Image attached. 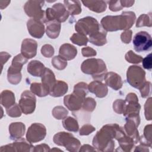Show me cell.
I'll return each instance as SVG.
<instances>
[{
	"label": "cell",
	"instance_id": "obj_1",
	"mask_svg": "<svg viewBox=\"0 0 152 152\" xmlns=\"http://www.w3.org/2000/svg\"><path fill=\"white\" fill-rule=\"evenodd\" d=\"M119 125L117 124H106L96 133L93 140L94 148L100 151H113L115 138Z\"/></svg>",
	"mask_w": 152,
	"mask_h": 152
},
{
	"label": "cell",
	"instance_id": "obj_2",
	"mask_svg": "<svg viewBox=\"0 0 152 152\" xmlns=\"http://www.w3.org/2000/svg\"><path fill=\"white\" fill-rule=\"evenodd\" d=\"M136 19L135 14L132 11H124L119 15H107L101 20V24L107 31H115L129 30Z\"/></svg>",
	"mask_w": 152,
	"mask_h": 152
},
{
	"label": "cell",
	"instance_id": "obj_3",
	"mask_svg": "<svg viewBox=\"0 0 152 152\" xmlns=\"http://www.w3.org/2000/svg\"><path fill=\"white\" fill-rule=\"evenodd\" d=\"M88 85L84 82H80L74 86L72 94L64 97L65 106L72 112L78 111L81 109L83 103L88 93Z\"/></svg>",
	"mask_w": 152,
	"mask_h": 152
},
{
	"label": "cell",
	"instance_id": "obj_4",
	"mask_svg": "<svg viewBox=\"0 0 152 152\" xmlns=\"http://www.w3.org/2000/svg\"><path fill=\"white\" fill-rule=\"evenodd\" d=\"M81 69L84 74L92 75L93 78L101 81L107 72V68L104 62L101 59L90 58L83 61Z\"/></svg>",
	"mask_w": 152,
	"mask_h": 152
},
{
	"label": "cell",
	"instance_id": "obj_5",
	"mask_svg": "<svg viewBox=\"0 0 152 152\" xmlns=\"http://www.w3.org/2000/svg\"><path fill=\"white\" fill-rule=\"evenodd\" d=\"M28 59L21 53L16 55L12 59L11 66L7 72V78L10 83L17 85L21 80V71L23 65L27 63Z\"/></svg>",
	"mask_w": 152,
	"mask_h": 152
},
{
	"label": "cell",
	"instance_id": "obj_6",
	"mask_svg": "<svg viewBox=\"0 0 152 152\" xmlns=\"http://www.w3.org/2000/svg\"><path fill=\"white\" fill-rule=\"evenodd\" d=\"M53 141L55 144L64 147L66 150L71 152L79 151L81 147L80 141L71 133L59 132L53 136Z\"/></svg>",
	"mask_w": 152,
	"mask_h": 152
},
{
	"label": "cell",
	"instance_id": "obj_7",
	"mask_svg": "<svg viewBox=\"0 0 152 152\" xmlns=\"http://www.w3.org/2000/svg\"><path fill=\"white\" fill-rule=\"evenodd\" d=\"M69 15V14L64 5L61 3H56L52 8H48L46 10L43 23H48L54 20L62 23L66 20Z\"/></svg>",
	"mask_w": 152,
	"mask_h": 152
},
{
	"label": "cell",
	"instance_id": "obj_8",
	"mask_svg": "<svg viewBox=\"0 0 152 152\" xmlns=\"http://www.w3.org/2000/svg\"><path fill=\"white\" fill-rule=\"evenodd\" d=\"M75 29L77 33L89 37L100 31V26L96 18L88 16L80 19L75 25Z\"/></svg>",
	"mask_w": 152,
	"mask_h": 152
},
{
	"label": "cell",
	"instance_id": "obj_9",
	"mask_svg": "<svg viewBox=\"0 0 152 152\" xmlns=\"http://www.w3.org/2000/svg\"><path fill=\"white\" fill-rule=\"evenodd\" d=\"M126 79L132 87L140 89L146 81L145 72L140 66L131 65L127 70Z\"/></svg>",
	"mask_w": 152,
	"mask_h": 152
},
{
	"label": "cell",
	"instance_id": "obj_10",
	"mask_svg": "<svg viewBox=\"0 0 152 152\" xmlns=\"http://www.w3.org/2000/svg\"><path fill=\"white\" fill-rule=\"evenodd\" d=\"M125 105L123 115L126 118H135L139 116L141 106L138 103V99L136 94L129 93L125 99Z\"/></svg>",
	"mask_w": 152,
	"mask_h": 152
},
{
	"label": "cell",
	"instance_id": "obj_11",
	"mask_svg": "<svg viewBox=\"0 0 152 152\" xmlns=\"http://www.w3.org/2000/svg\"><path fill=\"white\" fill-rule=\"evenodd\" d=\"M44 3V1H28L24 6V11L28 17L43 22L45 11L42 9V7Z\"/></svg>",
	"mask_w": 152,
	"mask_h": 152
},
{
	"label": "cell",
	"instance_id": "obj_12",
	"mask_svg": "<svg viewBox=\"0 0 152 152\" xmlns=\"http://www.w3.org/2000/svg\"><path fill=\"white\" fill-rule=\"evenodd\" d=\"M134 50L137 52L149 51L151 49L152 40L150 34L144 31L137 33L133 38Z\"/></svg>",
	"mask_w": 152,
	"mask_h": 152
},
{
	"label": "cell",
	"instance_id": "obj_13",
	"mask_svg": "<svg viewBox=\"0 0 152 152\" xmlns=\"http://www.w3.org/2000/svg\"><path fill=\"white\" fill-rule=\"evenodd\" d=\"M36 98L31 91H24L19 100V106L21 112L25 115L32 113L36 109Z\"/></svg>",
	"mask_w": 152,
	"mask_h": 152
},
{
	"label": "cell",
	"instance_id": "obj_14",
	"mask_svg": "<svg viewBox=\"0 0 152 152\" xmlns=\"http://www.w3.org/2000/svg\"><path fill=\"white\" fill-rule=\"evenodd\" d=\"M46 135V127L42 124H32L26 133V140L31 143H35L43 140Z\"/></svg>",
	"mask_w": 152,
	"mask_h": 152
},
{
	"label": "cell",
	"instance_id": "obj_15",
	"mask_svg": "<svg viewBox=\"0 0 152 152\" xmlns=\"http://www.w3.org/2000/svg\"><path fill=\"white\" fill-rule=\"evenodd\" d=\"M33 146L31 142L26 141L23 138L18 139L17 141L4 146L0 148V152H11V151H24L27 152L32 151Z\"/></svg>",
	"mask_w": 152,
	"mask_h": 152
},
{
	"label": "cell",
	"instance_id": "obj_16",
	"mask_svg": "<svg viewBox=\"0 0 152 152\" xmlns=\"http://www.w3.org/2000/svg\"><path fill=\"white\" fill-rule=\"evenodd\" d=\"M115 139L118 141L119 147L123 151H130L134 147L135 143L134 139L128 135L124 131L122 127L119 126L118 128Z\"/></svg>",
	"mask_w": 152,
	"mask_h": 152
},
{
	"label": "cell",
	"instance_id": "obj_17",
	"mask_svg": "<svg viewBox=\"0 0 152 152\" xmlns=\"http://www.w3.org/2000/svg\"><path fill=\"white\" fill-rule=\"evenodd\" d=\"M27 27L30 34L35 38H42L45 31V26L42 21L36 19L28 20L27 22Z\"/></svg>",
	"mask_w": 152,
	"mask_h": 152
},
{
	"label": "cell",
	"instance_id": "obj_18",
	"mask_svg": "<svg viewBox=\"0 0 152 152\" xmlns=\"http://www.w3.org/2000/svg\"><path fill=\"white\" fill-rule=\"evenodd\" d=\"M37 42L31 39H25L23 40L21 48V53L27 59L34 57L37 53Z\"/></svg>",
	"mask_w": 152,
	"mask_h": 152
},
{
	"label": "cell",
	"instance_id": "obj_19",
	"mask_svg": "<svg viewBox=\"0 0 152 152\" xmlns=\"http://www.w3.org/2000/svg\"><path fill=\"white\" fill-rule=\"evenodd\" d=\"M104 80L106 85L114 90H118L122 87L123 82L121 76L114 72H106L104 77Z\"/></svg>",
	"mask_w": 152,
	"mask_h": 152
},
{
	"label": "cell",
	"instance_id": "obj_20",
	"mask_svg": "<svg viewBox=\"0 0 152 152\" xmlns=\"http://www.w3.org/2000/svg\"><path fill=\"white\" fill-rule=\"evenodd\" d=\"M88 88L91 93L94 94L99 98L104 97L108 93V88L106 84L97 80L90 83L88 85Z\"/></svg>",
	"mask_w": 152,
	"mask_h": 152
},
{
	"label": "cell",
	"instance_id": "obj_21",
	"mask_svg": "<svg viewBox=\"0 0 152 152\" xmlns=\"http://www.w3.org/2000/svg\"><path fill=\"white\" fill-rule=\"evenodd\" d=\"M77 55V49L76 48L69 44L64 43L60 46L59 50V56L66 61H70L75 58Z\"/></svg>",
	"mask_w": 152,
	"mask_h": 152
},
{
	"label": "cell",
	"instance_id": "obj_22",
	"mask_svg": "<svg viewBox=\"0 0 152 152\" xmlns=\"http://www.w3.org/2000/svg\"><path fill=\"white\" fill-rule=\"evenodd\" d=\"M26 131L25 125L20 122H12L9 126V132L11 140H18L24 135Z\"/></svg>",
	"mask_w": 152,
	"mask_h": 152
},
{
	"label": "cell",
	"instance_id": "obj_23",
	"mask_svg": "<svg viewBox=\"0 0 152 152\" xmlns=\"http://www.w3.org/2000/svg\"><path fill=\"white\" fill-rule=\"evenodd\" d=\"M41 78L42 84L49 93L55 82L56 81L54 73L49 68H45Z\"/></svg>",
	"mask_w": 152,
	"mask_h": 152
},
{
	"label": "cell",
	"instance_id": "obj_24",
	"mask_svg": "<svg viewBox=\"0 0 152 152\" xmlns=\"http://www.w3.org/2000/svg\"><path fill=\"white\" fill-rule=\"evenodd\" d=\"M82 3L90 10L97 13L105 11L107 8L106 3L104 1H82Z\"/></svg>",
	"mask_w": 152,
	"mask_h": 152
},
{
	"label": "cell",
	"instance_id": "obj_25",
	"mask_svg": "<svg viewBox=\"0 0 152 152\" xmlns=\"http://www.w3.org/2000/svg\"><path fill=\"white\" fill-rule=\"evenodd\" d=\"M45 69V65L39 61H30L27 65V71L34 77H41Z\"/></svg>",
	"mask_w": 152,
	"mask_h": 152
},
{
	"label": "cell",
	"instance_id": "obj_26",
	"mask_svg": "<svg viewBox=\"0 0 152 152\" xmlns=\"http://www.w3.org/2000/svg\"><path fill=\"white\" fill-rule=\"evenodd\" d=\"M68 86L65 82L61 80H56L50 90L49 94L55 97H61L66 94L68 91Z\"/></svg>",
	"mask_w": 152,
	"mask_h": 152
},
{
	"label": "cell",
	"instance_id": "obj_27",
	"mask_svg": "<svg viewBox=\"0 0 152 152\" xmlns=\"http://www.w3.org/2000/svg\"><path fill=\"white\" fill-rule=\"evenodd\" d=\"M14 93L8 90H4L1 93V104L7 109H8L15 103Z\"/></svg>",
	"mask_w": 152,
	"mask_h": 152
},
{
	"label": "cell",
	"instance_id": "obj_28",
	"mask_svg": "<svg viewBox=\"0 0 152 152\" xmlns=\"http://www.w3.org/2000/svg\"><path fill=\"white\" fill-rule=\"evenodd\" d=\"M61 27V23L56 20L48 23L46 28L47 36L50 39L57 38L60 33Z\"/></svg>",
	"mask_w": 152,
	"mask_h": 152
},
{
	"label": "cell",
	"instance_id": "obj_29",
	"mask_svg": "<svg viewBox=\"0 0 152 152\" xmlns=\"http://www.w3.org/2000/svg\"><path fill=\"white\" fill-rule=\"evenodd\" d=\"M89 42L98 46H101L107 43L106 32L103 31H99L98 32L91 35L88 37Z\"/></svg>",
	"mask_w": 152,
	"mask_h": 152
},
{
	"label": "cell",
	"instance_id": "obj_30",
	"mask_svg": "<svg viewBox=\"0 0 152 152\" xmlns=\"http://www.w3.org/2000/svg\"><path fill=\"white\" fill-rule=\"evenodd\" d=\"M64 3L69 14L74 15L81 13V7L79 1H64Z\"/></svg>",
	"mask_w": 152,
	"mask_h": 152
},
{
	"label": "cell",
	"instance_id": "obj_31",
	"mask_svg": "<svg viewBox=\"0 0 152 152\" xmlns=\"http://www.w3.org/2000/svg\"><path fill=\"white\" fill-rule=\"evenodd\" d=\"M62 125L64 128L69 131L77 132L79 129V125L77 121L71 116L64 118L62 121Z\"/></svg>",
	"mask_w": 152,
	"mask_h": 152
},
{
	"label": "cell",
	"instance_id": "obj_32",
	"mask_svg": "<svg viewBox=\"0 0 152 152\" xmlns=\"http://www.w3.org/2000/svg\"><path fill=\"white\" fill-rule=\"evenodd\" d=\"M140 144L147 147H151V125L149 124L145 126L144 134L139 138Z\"/></svg>",
	"mask_w": 152,
	"mask_h": 152
},
{
	"label": "cell",
	"instance_id": "obj_33",
	"mask_svg": "<svg viewBox=\"0 0 152 152\" xmlns=\"http://www.w3.org/2000/svg\"><path fill=\"white\" fill-rule=\"evenodd\" d=\"M30 91L39 97L46 96L49 92L45 89L42 83H33L30 85Z\"/></svg>",
	"mask_w": 152,
	"mask_h": 152
},
{
	"label": "cell",
	"instance_id": "obj_34",
	"mask_svg": "<svg viewBox=\"0 0 152 152\" xmlns=\"http://www.w3.org/2000/svg\"><path fill=\"white\" fill-rule=\"evenodd\" d=\"M151 14L149 13L148 14H141L138 18L136 23L137 27H141L143 26L151 27Z\"/></svg>",
	"mask_w": 152,
	"mask_h": 152
},
{
	"label": "cell",
	"instance_id": "obj_35",
	"mask_svg": "<svg viewBox=\"0 0 152 152\" xmlns=\"http://www.w3.org/2000/svg\"><path fill=\"white\" fill-rule=\"evenodd\" d=\"M70 40L78 46H85L87 45L88 39L86 36L79 33H75L70 37Z\"/></svg>",
	"mask_w": 152,
	"mask_h": 152
},
{
	"label": "cell",
	"instance_id": "obj_36",
	"mask_svg": "<svg viewBox=\"0 0 152 152\" xmlns=\"http://www.w3.org/2000/svg\"><path fill=\"white\" fill-rule=\"evenodd\" d=\"M52 115L56 119H64L68 114V110L61 106L55 107L52 110Z\"/></svg>",
	"mask_w": 152,
	"mask_h": 152
},
{
	"label": "cell",
	"instance_id": "obj_37",
	"mask_svg": "<svg viewBox=\"0 0 152 152\" xmlns=\"http://www.w3.org/2000/svg\"><path fill=\"white\" fill-rule=\"evenodd\" d=\"M52 65L53 67L58 70L65 69L67 65V62L60 56H55L52 59Z\"/></svg>",
	"mask_w": 152,
	"mask_h": 152
},
{
	"label": "cell",
	"instance_id": "obj_38",
	"mask_svg": "<svg viewBox=\"0 0 152 152\" xmlns=\"http://www.w3.org/2000/svg\"><path fill=\"white\" fill-rule=\"evenodd\" d=\"M96 106V102L94 99L92 97H87L85 98L83 105H82V109L83 110L88 112H93Z\"/></svg>",
	"mask_w": 152,
	"mask_h": 152
},
{
	"label": "cell",
	"instance_id": "obj_39",
	"mask_svg": "<svg viewBox=\"0 0 152 152\" xmlns=\"http://www.w3.org/2000/svg\"><path fill=\"white\" fill-rule=\"evenodd\" d=\"M126 61L132 64H139L142 60V57L135 54L132 50H129L125 56Z\"/></svg>",
	"mask_w": 152,
	"mask_h": 152
},
{
	"label": "cell",
	"instance_id": "obj_40",
	"mask_svg": "<svg viewBox=\"0 0 152 152\" xmlns=\"http://www.w3.org/2000/svg\"><path fill=\"white\" fill-rule=\"evenodd\" d=\"M6 112L8 116L12 118L19 117L21 115V110L19 104L15 103L14 105L6 109Z\"/></svg>",
	"mask_w": 152,
	"mask_h": 152
},
{
	"label": "cell",
	"instance_id": "obj_41",
	"mask_svg": "<svg viewBox=\"0 0 152 152\" xmlns=\"http://www.w3.org/2000/svg\"><path fill=\"white\" fill-rule=\"evenodd\" d=\"M125 105V101L122 99H117L113 103V110L118 113L122 114L123 113Z\"/></svg>",
	"mask_w": 152,
	"mask_h": 152
},
{
	"label": "cell",
	"instance_id": "obj_42",
	"mask_svg": "<svg viewBox=\"0 0 152 152\" xmlns=\"http://www.w3.org/2000/svg\"><path fill=\"white\" fill-rule=\"evenodd\" d=\"M141 93V96L142 98H146L151 94V84L149 81H145L143 86L139 89Z\"/></svg>",
	"mask_w": 152,
	"mask_h": 152
},
{
	"label": "cell",
	"instance_id": "obj_43",
	"mask_svg": "<svg viewBox=\"0 0 152 152\" xmlns=\"http://www.w3.org/2000/svg\"><path fill=\"white\" fill-rule=\"evenodd\" d=\"M107 2L109 4V8L112 11H118L124 8L123 1H109Z\"/></svg>",
	"mask_w": 152,
	"mask_h": 152
},
{
	"label": "cell",
	"instance_id": "obj_44",
	"mask_svg": "<svg viewBox=\"0 0 152 152\" xmlns=\"http://www.w3.org/2000/svg\"><path fill=\"white\" fill-rule=\"evenodd\" d=\"M53 47L49 44L43 45L41 48V53L46 58H50L54 54Z\"/></svg>",
	"mask_w": 152,
	"mask_h": 152
},
{
	"label": "cell",
	"instance_id": "obj_45",
	"mask_svg": "<svg viewBox=\"0 0 152 152\" xmlns=\"http://www.w3.org/2000/svg\"><path fill=\"white\" fill-rule=\"evenodd\" d=\"M145 116L147 120H151V97H150L146 101L144 105Z\"/></svg>",
	"mask_w": 152,
	"mask_h": 152
},
{
	"label": "cell",
	"instance_id": "obj_46",
	"mask_svg": "<svg viewBox=\"0 0 152 152\" xmlns=\"http://www.w3.org/2000/svg\"><path fill=\"white\" fill-rule=\"evenodd\" d=\"M96 128L90 124H85L84 125L80 130V135H87L94 131Z\"/></svg>",
	"mask_w": 152,
	"mask_h": 152
},
{
	"label": "cell",
	"instance_id": "obj_47",
	"mask_svg": "<svg viewBox=\"0 0 152 152\" xmlns=\"http://www.w3.org/2000/svg\"><path fill=\"white\" fill-rule=\"evenodd\" d=\"M132 35V32L131 30H126L125 31L122 32L121 35V39L122 42L126 44L129 43L131 40Z\"/></svg>",
	"mask_w": 152,
	"mask_h": 152
},
{
	"label": "cell",
	"instance_id": "obj_48",
	"mask_svg": "<svg viewBox=\"0 0 152 152\" xmlns=\"http://www.w3.org/2000/svg\"><path fill=\"white\" fill-rule=\"evenodd\" d=\"M81 53L83 56L91 57L96 55V51L90 47H84L81 49Z\"/></svg>",
	"mask_w": 152,
	"mask_h": 152
},
{
	"label": "cell",
	"instance_id": "obj_49",
	"mask_svg": "<svg viewBox=\"0 0 152 152\" xmlns=\"http://www.w3.org/2000/svg\"><path fill=\"white\" fill-rule=\"evenodd\" d=\"M142 62V66L144 68L147 69L149 71L151 69L152 63H151V54L150 53L146 56L144 58H142L141 61Z\"/></svg>",
	"mask_w": 152,
	"mask_h": 152
},
{
	"label": "cell",
	"instance_id": "obj_50",
	"mask_svg": "<svg viewBox=\"0 0 152 152\" xmlns=\"http://www.w3.org/2000/svg\"><path fill=\"white\" fill-rule=\"evenodd\" d=\"M33 151H49V146L46 144H41L33 147Z\"/></svg>",
	"mask_w": 152,
	"mask_h": 152
},
{
	"label": "cell",
	"instance_id": "obj_51",
	"mask_svg": "<svg viewBox=\"0 0 152 152\" xmlns=\"http://www.w3.org/2000/svg\"><path fill=\"white\" fill-rule=\"evenodd\" d=\"M10 57H11V55H10L7 52H2L1 53V62L2 69V67H3L4 64L6 63L7 61L8 60V59L10 58Z\"/></svg>",
	"mask_w": 152,
	"mask_h": 152
},
{
	"label": "cell",
	"instance_id": "obj_52",
	"mask_svg": "<svg viewBox=\"0 0 152 152\" xmlns=\"http://www.w3.org/2000/svg\"><path fill=\"white\" fill-rule=\"evenodd\" d=\"M96 149L88 144H84L79 150V151H96Z\"/></svg>",
	"mask_w": 152,
	"mask_h": 152
},
{
	"label": "cell",
	"instance_id": "obj_53",
	"mask_svg": "<svg viewBox=\"0 0 152 152\" xmlns=\"http://www.w3.org/2000/svg\"><path fill=\"white\" fill-rule=\"evenodd\" d=\"M147 147V146L140 144L139 145L136 147L135 149L134 150V151H148L149 150L148 149Z\"/></svg>",
	"mask_w": 152,
	"mask_h": 152
},
{
	"label": "cell",
	"instance_id": "obj_54",
	"mask_svg": "<svg viewBox=\"0 0 152 152\" xmlns=\"http://www.w3.org/2000/svg\"><path fill=\"white\" fill-rule=\"evenodd\" d=\"M50 151H62L61 150H60V149H58V148H54L52 149V150H50Z\"/></svg>",
	"mask_w": 152,
	"mask_h": 152
}]
</instances>
